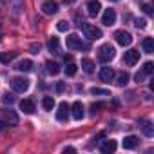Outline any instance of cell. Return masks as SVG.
<instances>
[{
  "mask_svg": "<svg viewBox=\"0 0 154 154\" xmlns=\"http://www.w3.org/2000/svg\"><path fill=\"white\" fill-rule=\"evenodd\" d=\"M114 22H116V11L111 9V8L105 9V11H103V17H102V24L111 27V26H114Z\"/></svg>",
  "mask_w": 154,
  "mask_h": 154,
  "instance_id": "cell-9",
  "label": "cell"
},
{
  "mask_svg": "<svg viewBox=\"0 0 154 154\" xmlns=\"http://www.w3.org/2000/svg\"><path fill=\"white\" fill-rule=\"evenodd\" d=\"M2 100H4V103H9V105H11V103H15V96H13V94H9V93H6Z\"/></svg>",
  "mask_w": 154,
  "mask_h": 154,
  "instance_id": "cell-32",
  "label": "cell"
},
{
  "mask_svg": "<svg viewBox=\"0 0 154 154\" xmlns=\"http://www.w3.org/2000/svg\"><path fill=\"white\" fill-rule=\"evenodd\" d=\"M76 69H78V67H76V63H72V60H71V62H67L65 74H67V76H74V74H76Z\"/></svg>",
  "mask_w": 154,
  "mask_h": 154,
  "instance_id": "cell-25",
  "label": "cell"
},
{
  "mask_svg": "<svg viewBox=\"0 0 154 154\" xmlns=\"http://www.w3.org/2000/svg\"><path fill=\"white\" fill-rule=\"evenodd\" d=\"M141 47L145 49V53L152 54V53H154V40H152V38H143V42H141Z\"/></svg>",
  "mask_w": 154,
  "mask_h": 154,
  "instance_id": "cell-19",
  "label": "cell"
},
{
  "mask_svg": "<svg viewBox=\"0 0 154 154\" xmlns=\"http://www.w3.org/2000/svg\"><path fill=\"white\" fill-rule=\"evenodd\" d=\"M31 51H33V54H38L40 53V44H33L31 45Z\"/></svg>",
  "mask_w": 154,
  "mask_h": 154,
  "instance_id": "cell-34",
  "label": "cell"
},
{
  "mask_svg": "<svg viewBox=\"0 0 154 154\" xmlns=\"http://www.w3.org/2000/svg\"><path fill=\"white\" fill-rule=\"evenodd\" d=\"M143 132H145V136H149V138H150V136H154V131H152V125H150L149 122H145V123H143Z\"/></svg>",
  "mask_w": 154,
  "mask_h": 154,
  "instance_id": "cell-29",
  "label": "cell"
},
{
  "mask_svg": "<svg viewBox=\"0 0 154 154\" xmlns=\"http://www.w3.org/2000/svg\"><path fill=\"white\" fill-rule=\"evenodd\" d=\"M114 56H116V51H114V47H112L111 44H103V45L98 49V60H100L102 63L111 62Z\"/></svg>",
  "mask_w": 154,
  "mask_h": 154,
  "instance_id": "cell-1",
  "label": "cell"
},
{
  "mask_svg": "<svg viewBox=\"0 0 154 154\" xmlns=\"http://www.w3.org/2000/svg\"><path fill=\"white\" fill-rule=\"evenodd\" d=\"M65 44H67L69 49H78V51H82V49H89V45L84 44L82 38H80L78 35H69L67 40H65Z\"/></svg>",
  "mask_w": 154,
  "mask_h": 154,
  "instance_id": "cell-3",
  "label": "cell"
},
{
  "mask_svg": "<svg viewBox=\"0 0 154 154\" xmlns=\"http://www.w3.org/2000/svg\"><path fill=\"white\" fill-rule=\"evenodd\" d=\"M2 118H4V122L8 123V125H18V114L9 107H6V109H2Z\"/></svg>",
  "mask_w": 154,
  "mask_h": 154,
  "instance_id": "cell-5",
  "label": "cell"
},
{
  "mask_svg": "<svg viewBox=\"0 0 154 154\" xmlns=\"http://www.w3.org/2000/svg\"><path fill=\"white\" fill-rule=\"evenodd\" d=\"M100 9H102V4L98 2V0H91V2L87 4V13H89V17H96V15L100 13Z\"/></svg>",
  "mask_w": 154,
  "mask_h": 154,
  "instance_id": "cell-12",
  "label": "cell"
},
{
  "mask_svg": "<svg viewBox=\"0 0 154 154\" xmlns=\"http://www.w3.org/2000/svg\"><path fill=\"white\" fill-rule=\"evenodd\" d=\"M136 145H138V138L136 136L131 134V136H125L123 138V149H134Z\"/></svg>",
  "mask_w": 154,
  "mask_h": 154,
  "instance_id": "cell-16",
  "label": "cell"
},
{
  "mask_svg": "<svg viewBox=\"0 0 154 154\" xmlns=\"http://www.w3.org/2000/svg\"><path fill=\"white\" fill-rule=\"evenodd\" d=\"M138 60H140V51H136V49H129V51L123 54V62H125L127 65H136Z\"/></svg>",
  "mask_w": 154,
  "mask_h": 154,
  "instance_id": "cell-8",
  "label": "cell"
},
{
  "mask_svg": "<svg viewBox=\"0 0 154 154\" xmlns=\"http://www.w3.org/2000/svg\"><path fill=\"white\" fill-rule=\"evenodd\" d=\"M114 78V71L111 69V67H103L102 71H100V80L102 82H111Z\"/></svg>",
  "mask_w": 154,
  "mask_h": 154,
  "instance_id": "cell-15",
  "label": "cell"
},
{
  "mask_svg": "<svg viewBox=\"0 0 154 154\" xmlns=\"http://www.w3.org/2000/svg\"><path fill=\"white\" fill-rule=\"evenodd\" d=\"M45 67H47V72H49V74H58V72H60V65H58L56 62H51V60H49V62L45 63Z\"/></svg>",
  "mask_w": 154,
  "mask_h": 154,
  "instance_id": "cell-22",
  "label": "cell"
},
{
  "mask_svg": "<svg viewBox=\"0 0 154 154\" xmlns=\"http://www.w3.org/2000/svg\"><path fill=\"white\" fill-rule=\"evenodd\" d=\"M42 107H44L45 111H53V107H54V98H53V96H45V98L42 100Z\"/></svg>",
  "mask_w": 154,
  "mask_h": 154,
  "instance_id": "cell-23",
  "label": "cell"
},
{
  "mask_svg": "<svg viewBox=\"0 0 154 154\" xmlns=\"http://www.w3.org/2000/svg\"><path fill=\"white\" fill-rule=\"evenodd\" d=\"M22 9V4H20V0H15V13H18Z\"/></svg>",
  "mask_w": 154,
  "mask_h": 154,
  "instance_id": "cell-37",
  "label": "cell"
},
{
  "mask_svg": "<svg viewBox=\"0 0 154 154\" xmlns=\"http://www.w3.org/2000/svg\"><path fill=\"white\" fill-rule=\"evenodd\" d=\"M71 111H72V118L74 120H82L84 116H85V109H84V103L82 102H74L72 103V107H71Z\"/></svg>",
  "mask_w": 154,
  "mask_h": 154,
  "instance_id": "cell-11",
  "label": "cell"
},
{
  "mask_svg": "<svg viewBox=\"0 0 154 154\" xmlns=\"http://www.w3.org/2000/svg\"><path fill=\"white\" fill-rule=\"evenodd\" d=\"M134 78H136V82H138V84H140V82H143V71H141V72H136Z\"/></svg>",
  "mask_w": 154,
  "mask_h": 154,
  "instance_id": "cell-36",
  "label": "cell"
},
{
  "mask_svg": "<svg viewBox=\"0 0 154 154\" xmlns=\"http://www.w3.org/2000/svg\"><path fill=\"white\" fill-rule=\"evenodd\" d=\"M116 141L114 140H105L103 143H102V147H100V150L102 152H105V154H111V152H114L116 150Z\"/></svg>",
  "mask_w": 154,
  "mask_h": 154,
  "instance_id": "cell-14",
  "label": "cell"
},
{
  "mask_svg": "<svg viewBox=\"0 0 154 154\" xmlns=\"http://www.w3.org/2000/svg\"><path fill=\"white\" fill-rule=\"evenodd\" d=\"M141 9L145 11V15H152V8H150V4H143Z\"/></svg>",
  "mask_w": 154,
  "mask_h": 154,
  "instance_id": "cell-33",
  "label": "cell"
},
{
  "mask_svg": "<svg viewBox=\"0 0 154 154\" xmlns=\"http://www.w3.org/2000/svg\"><path fill=\"white\" fill-rule=\"evenodd\" d=\"M82 29H84V35H85L89 40H98V38H102V35H103L102 29L96 27V26H93V24H84Z\"/></svg>",
  "mask_w": 154,
  "mask_h": 154,
  "instance_id": "cell-4",
  "label": "cell"
},
{
  "mask_svg": "<svg viewBox=\"0 0 154 154\" xmlns=\"http://www.w3.org/2000/svg\"><path fill=\"white\" fill-rule=\"evenodd\" d=\"M65 4H72V2H76V0H63Z\"/></svg>",
  "mask_w": 154,
  "mask_h": 154,
  "instance_id": "cell-41",
  "label": "cell"
},
{
  "mask_svg": "<svg viewBox=\"0 0 154 154\" xmlns=\"http://www.w3.org/2000/svg\"><path fill=\"white\" fill-rule=\"evenodd\" d=\"M49 51H51L53 54H58V53H60V40H58L56 36H53V38L49 40Z\"/></svg>",
  "mask_w": 154,
  "mask_h": 154,
  "instance_id": "cell-18",
  "label": "cell"
},
{
  "mask_svg": "<svg viewBox=\"0 0 154 154\" xmlns=\"http://www.w3.org/2000/svg\"><path fill=\"white\" fill-rule=\"evenodd\" d=\"M63 60H65V62H71V60H72V56H71V54H65V56H63Z\"/></svg>",
  "mask_w": 154,
  "mask_h": 154,
  "instance_id": "cell-40",
  "label": "cell"
},
{
  "mask_svg": "<svg viewBox=\"0 0 154 154\" xmlns=\"http://www.w3.org/2000/svg\"><path fill=\"white\" fill-rule=\"evenodd\" d=\"M69 111H71V107L67 105V102H62L58 105V111H56V120L58 122H65L67 116H69Z\"/></svg>",
  "mask_w": 154,
  "mask_h": 154,
  "instance_id": "cell-10",
  "label": "cell"
},
{
  "mask_svg": "<svg viewBox=\"0 0 154 154\" xmlns=\"http://www.w3.org/2000/svg\"><path fill=\"white\" fill-rule=\"evenodd\" d=\"M154 72V63L152 62H145L143 65V74H152Z\"/></svg>",
  "mask_w": 154,
  "mask_h": 154,
  "instance_id": "cell-27",
  "label": "cell"
},
{
  "mask_svg": "<svg viewBox=\"0 0 154 154\" xmlns=\"http://www.w3.org/2000/svg\"><path fill=\"white\" fill-rule=\"evenodd\" d=\"M20 109H22L26 114H33V112H35V102L29 100V98H26V100L20 102Z\"/></svg>",
  "mask_w": 154,
  "mask_h": 154,
  "instance_id": "cell-13",
  "label": "cell"
},
{
  "mask_svg": "<svg viewBox=\"0 0 154 154\" xmlns=\"http://www.w3.org/2000/svg\"><path fill=\"white\" fill-rule=\"evenodd\" d=\"M103 107H105V103H102V102H96V103H93V105H91V112H93V114H96V112H100Z\"/></svg>",
  "mask_w": 154,
  "mask_h": 154,
  "instance_id": "cell-28",
  "label": "cell"
},
{
  "mask_svg": "<svg viewBox=\"0 0 154 154\" xmlns=\"http://www.w3.org/2000/svg\"><path fill=\"white\" fill-rule=\"evenodd\" d=\"M91 94H93V96H109L111 93H109L107 89H100V87H93V89H91Z\"/></svg>",
  "mask_w": 154,
  "mask_h": 154,
  "instance_id": "cell-26",
  "label": "cell"
},
{
  "mask_svg": "<svg viewBox=\"0 0 154 154\" xmlns=\"http://www.w3.org/2000/svg\"><path fill=\"white\" fill-rule=\"evenodd\" d=\"M17 69H18V71H22V72H27V71H31V69H33V62H31V60H22V62L17 65Z\"/></svg>",
  "mask_w": 154,
  "mask_h": 154,
  "instance_id": "cell-21",
  "label": "cell"
},
{
  "mask_svg": "<svg viewBox=\"0 0 154 154\" xmlns=\"http://www.w3.org/2000/svg\"><path fill=\"white\" fill-rule=\"evenodd\" d=\"M42 13L44 15H56L58 13V2H54V0H45V2H42Z\"/></svg>",
  "mask_w": 154,
  "mask_h": 154,
  "instance_id": "cell-7",
  "label": "cell"
},
{
  "mask_svg": "<svg viewBox=\"0 0 154 154\" xmlns=\"http://www.w3.org/2000/svg\"><path fill=\"white\" fill-rule=\"evenodd\" d=\"M134 26H136L138 29H145V27H147V20H145V18H136V20H134Z\"/></svg>",
  "mask_w": 154,
  "mask_h": 154,
  "instance_id": "cell-30",
  "label": "cell"
},
{
  "mask_svg": "<svg viewBox=\"0 0 154 154\" xmlns=\"http://www.w3.org/2000/svg\"><path fill=\"white\" fill-rule=\"evenodd\" d=\"M9 84H11L13 91H17V93H26L29 89V80L24 78V76H15V78H11Z\"/></svg>",
  "mask_w": 154,
  "mask_h": 154,
  "instance_id": "cell-2",
  "label": "cell"
},
{
  "mask_svg": "<svg viewBox=\"0 0 154 154\" xmlns=\"http://www.w3.org/2000/svg\"><path fill=\"white\" fill-rule=\"evenodd\" d=\"M63 152H65V154H67V152H76V149H74V147H65Z\"/></svg>",
  "mask_w": 154,
  "mask_h": 154,
  "instance_id": "cell-38",
  "label": "cell"
},
{
  "mask_svg": "<svg viewBox=\"0 0 154 154\" xmlns=\"http://www.w3.org/2000/svg\"><path fill=\"white\" fill-rule=\"evenodd\" d=\"M114 38H116V42H118L120 45H123V47L132 44L131 33H127V31H123V29H122V31H116V33H114Z\"/></svg>",
  "mask_w": 154,
  "mask_h": 154,
  "instance_id": "cell-6",
  "label": "cell"
},
{
  "mask_svg": "<svg viewBox=\"0 0 154 154\" xmlns=\"http://www.w3.org/2000/svg\"><path fill=\"white\" fill-rule=\"evenodd\" d=\"M56 29H58V31H62V33H65V31L69 29V24H67L65 20H60V22L56 24Z\"/></svg>",
  "mask_w": 154,
  "mask_h": 154,
  "instance_id": "cell-31",
  "label": "cell"
},
{
  "mask_svg": "<svg viewBox=\"0 0 154 154\" xmlns=\"http://www.w3.org/2000/svg\"><path fill=\"white\" fill-rule=\"evenodd\" d=\"M63 89H65V84L63 82H58L56 84V93H63Z\"/></svg>",
  "mask_w": 154,
  "mask_h": 154,
  "instance_id": "cell-35",
  "label": "cell"
},
{
  "mask_svg": "<svg viewBox=\"0 0 154 154\" xmlns=\"http://www.w3.org/2000/svg\"><path fill=\"white\" fill-rule=\"evenodd\" d=\"M114 2H118V0H114Z\"/></svg>",
  "mask_w": 154,
  "mask_h": 154,
  "instance_id": "cell-43",
  "label": "cell"
},
{
  "mask_svg": "<svg viewBox=\"0 0 154 154\" xmlns=\"http://www.w3.org/2000/svg\"><path fill=\"white\" fill-rule=\"evenodd\" d=\"M82 69H84L87 74L94 72V62H93V60H89V58H82Z\"/></svg>",
  "mask_w": 154,
  "mask_h": 154,
  "instance_id": "cell-17",
  "label": "cell"
},
{
  "mask_svg": "<svg viewBox=\"0 0 154 154\" xmlns=\"http://www.w3.org/2000/svg\"><path fill=\"white\" fill-rule=\"evenodd\" d=\"M17 54L18 53H15V51H11V53H0V62H2V63H9L11 60L17 58Z\"/></svg>",
  "mask_w": 154,
  "mask_h": 154,
  "instance_id": "cell-20",
  "label": "cell"
},
{
  "mask_svg": "<svg viewBox=\"0 0 154 154\" xmlns=\"http://www.w3.org/2000/svg\"><path fill=\"white\" fill-rule=\"evenodd\" d=\"M0 4H2V6H4V4H6V0H0Z\"/></svg>",
  "mask_w": 154,
  "mask_h": 154,
  "instance_id": "cell-42",
  "label": "cell"
},
{
  "mask_svg": "<svg viewBox=\"0 0 154 154\" xmlns=\"http://www.w3.org/2000/svg\"><path fill=\"white\" fill-rule=\"evenodd\" d=\"M4 127H6V122H4V118H0V132L4 131Z\"/></svg>",
  "mask_w": 154,
  "mask_h": 154,
  "instance_id": "cell-39",
  "label": "cell"
},
{
  "mask_svg": "<svg viewBox=\"0 0 154 154\" xmlns=\"http://www.w3.org/2000/svg\"><path fill=\"white\" fill-rule=\"evenodd\" d=\"M127 82H129V74H127V72H120L118 78H116V84H118L120 87H123V85H127Z\"/></svg>",
  "mask_w": 154,
  "mask_h": 154,
  "instance_id": "cell-24",
  "label": "cell"
}]
</instances>
